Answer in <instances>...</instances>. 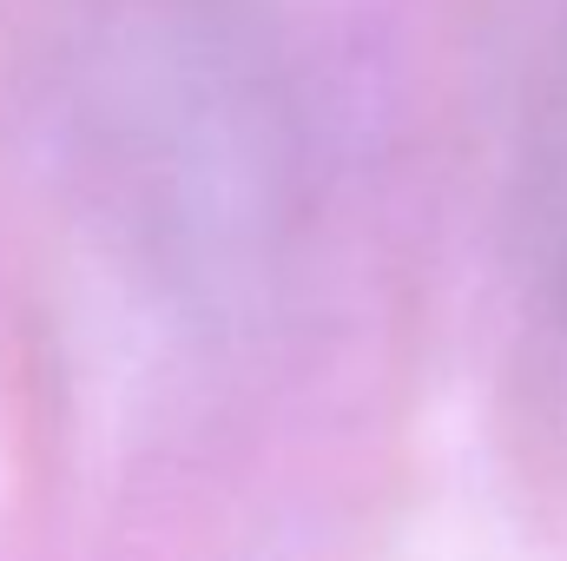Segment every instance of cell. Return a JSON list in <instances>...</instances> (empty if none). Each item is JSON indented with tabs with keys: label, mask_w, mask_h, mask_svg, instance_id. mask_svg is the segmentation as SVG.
<instances>
[{
	"label": "cell",
	"mask_w": 567,
	"mask_h": 561,
	"mask_svg": "<svg viewBox=\"0 0 567 561\" xmlns=\"http://www.w3.org/2000/svg\"><path fill=\"white\" fill-rule=\"evenodd\" d=\"M133 0L86 60V120L126 205H145L185 252H238L278 178V113L245 73L225 20Z\"/></svg>",
	"instance_id": "1"
},
{
	"label": "cell",
	"mask_w": 567,
	"mask_h": 561,
	"mask_svg": "<svg viewBox=\"0 0 567 561\" xmlns=\"http://www.w3.org/2000/svg\"><path fill=\"white\" fill-rule=\"evenodd\" d=\"M548 126H555V192H561V205H567V53H561V73H555V113H548Z\"/></svg>",
	"instance_id": "2"
}]
</instances>
